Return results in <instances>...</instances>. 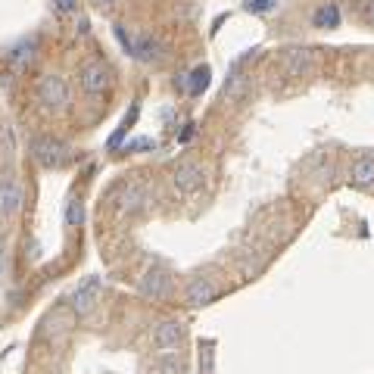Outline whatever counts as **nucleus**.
I'll use <instances>...</instances> for the list:
<instances>
[{
	"instance_id": "obj_1",
	"label": "nucleus",
	"mask_w": 374,
	"mask_h": 374,
	"mask_svg": "<svg viewBox=\"0 0 374 374\" xmlns=\"http://www.w3.org/2000/svg\"><path fill=\"white\" fill-rule=\"evenodd\" d=\"M69 84H66V78H60V75H44L41 81H38V100L47 106V109H66L69 106Z\"/></svg>"
},
{
	"instance_id": "obj_2",
	"label": "nucleus",
	"mask_w": 374,
	"mask_h": 374,
	"mask_svg": "<svg viewBox=\"0 0 374 374\" xmlns=\"http://www.w3.org/2000/svg\"><path fill=\"white\" fill-rule=\"evenodd\" d=\"M169 290H171V278L162 268H150L137 278V293L144 300H166Z\"/></svg>"
},
{
	"instance_id": "obj_3",
	"label": "nucleus",
	"mask_w": 374,
	"mask_h": 374,
	"mask_svg": "<svg viewBox=\"0 0 374 374\" xmlns=\"http://www.w3.org/2000/svg\"><path fill=\"white\" fill-rule=\"evenodd\" d=\"M280 62H284V72L293 78H302L315 69V53L309 47H287L280 50Z\"/></svg>"
},
{
	"instance_id": "obj_4",
	"label": "nucleus",
	"mask_w": 374,
	"mask_h": 374,
	"mask_svg": "<svg viewBox=\"0 0 374 374\" xmlns=\"http://www.w3.org/2000/svg\"><path fill=\"white\" fill-rule=\"evenodd\" d=\"M31 153H35V159L41 162L44 169L62 166V162H66V156H69V150L60 144L57 137H38L35 144H31Z\"/></svg>"
},
{
	"instance_id": "obj_5",
	"label": "nucleus",
	"mask_w": 374,
	"mask_h": 374,
	"mask_svg": "<svg viewBox=\"0 0 374 374\" xmlns=\"http://www.w3.org/2000/svg\"><path fill=\"white\" fill-rule=\"evenodd\" d=\"M150 337H153L156 349H175V346H181V340H184V324L175 322V318H162V322L153 327Z\"/></svg>"
},
{
	"instance_id": "obj_6",
	"label": "nucleus",
	"mask_w": 374,
	"mask_h": 374,
	"mask_svg": "<svg viewBox=\"0 0 374 374\" xmlns=\"http://www.w3.org/2000/svg\"><path fill=\"white\" fill-rule=\"evenodd\" d=\"M215 293H218V287H215V280L212 278H193L191 284H187V306H193V309H200V306H209V302L215 300Z\"/></svg>"
},
{
	"instance_id": "obj_7",
	"label": "nucleus",
	"mask_w": 374,
	"mask_h": 374,
	"mask_svg": "<svg viewBox=\"0 0 374 374\" xmlns=\"http://www.w3.org/2000/svg\"><path fill=\"white\" fill-rule=\"evenodd\" d=\"M81 88L88 94H103L109 88V69L103 62H91L81 69Z\"/></svg>"
},
{
	"instance_id": "obj_8",
	"label": "nucleus",
	"mask_w": 374,
	"mask_h": 374,
	"mask_svg": "<svg viewBox=\"0 0 374 374\" xmlns=\"http://www.w3.org/2000/svg\"><path fill=\"white\" fill-rule=\"evenodd\" d=\"M175 187L181 193H193L203 187V169L197 162H181V166L175 169Z\"/></svg>"
},
{
	"instance_id": "obj_9",
	"label": "nucleus",
	"mask_w": 374,
	"mask_h": 374,
	"mask_svg": "<svg viewBox=\"0 0 374 374\" xmlns=\"http://www.w3.org/2000/svg\"><path fill=\"white\" fill-rule=\"evenodd\" d=\"M22 206V187L16 181H4L0 184V215H13Z\"/></svg>"
},
{
	"instance_id": "obj_10",
	"label": "nucleus",
	"mask_w": 374,
	"mask_h": 374,
	"mask_svg": "<svg viewBox=\"0 0 374 374\" xmlns=\"http://www.w3.org/2000/svg\"><path fill=\"white\" fill-rule=\"evenodd\" d=\"M97 309V287L94 284H81L72 296V312L75 315H91Z\"/></svg>"
},
{
	"instance_id": "obj_11",
	"label": "nucleus",
	"mask_w": 374,
	"mask_h": 374,
	"mask_svg": "<svg viewBox=\"0 0 374 374\" xmlns=\"http://www.w3.org/2000/svg\"><path fill=\"white\" fill-rule=\"evenodd\" d=\"M349 181L353 187H371L374 184V159H356L353 162V171H349Z\"/></svg>"
},
{
	"instance_id": "obj_12",
	"label": "nucleus",
	"mask_w": 374,
	"mask_h": 374,
	"mask_svg": "<svg viewBox=\"0 0 374 374\" xmlns=\"http://www.w3.org/2000/svg\"><path fill=\"white\" fill-rule=\"evenodd\" d=\"M340 19H343V16H340V6H337V4H324L322 10L312 16V26L327 31V28H337V26H340Z\"/></svg>"
},
{
	"instance_id": "obj_13",
	"label": "nucleus",
	"mask_w": 374,
	"mask_h": 374,
	"mask_svg": "<svg viewBox=\"0 0 374 374\" xmlns=\"http://www.w3.org/2000/svg\"><path fill=\"white\" fill-rule=\"evenodd\" d=\"M131 53H135L137 60H144V62H153V60L162 53V47L156 44V38H153V35H140V38H137V44L131 47Z\"/></svg>"
},
{
	"instance_id": "obj_14",
	"label": "nucleus",
	"mask_w": 374,
	"mask_h": 374,
	"mask_svg": "<svg viewBox=\"0 0 374 374\" xmlns=\"http://www.w3.org/2000/svg\"><path fill=\"white\" fill-rule=\"evenodd\" d=\"M31 60H35V47H31V44H19L16 50H10V62L16 69H26Z\"/></svg>"
},
{
	"instance_id": "obj_15",
	"label": "nucleus",
	"mask_w": 374,
	"mask_h": 374,
	"mask_svg": "<svg viewBox=\"0 0 374 374\" xmlns=\"http://www.w3.org/2000/svg\"><path fill=\"white\" fill-rule=\"evenodd\" d=\"M244 94H246V75L244 72L231 75L228 78V88H225V97L234 100V97H244Z\"/></svg>"
},
{
	"instance_id": "obj_16",
	"label": "nucleus",
	"mask_w": 374,
	"mask_h": 374,
	"mask_svg": "<svg viewBox=\"0 0 374 374\" xmlns=\"http://www.w3.org/2000/svg\"><path fill=\"white\" fill-rule=\"evenodd\" d=\"M187 84H191V94L206 91V84H209V69H206V66H197V69L191 72V78H187Z\"/></svg>"
},
{
	"instance_id": "obj_17",
	"label": "nucleus",
	"mask_w": 374,
	"mask_h": 374,
	"mask_svg": "<svg viewBox=\"0 0 374 374\" xmlns=\"http://www.w3.org/2000/svg\"><path fill=\"white\" fill-rule=\"evenodd\" d=\"M144 203V193H140V187H128V191L122 193V209H135Z\"/></svg>"
},
{
	"instance_id": "obj_18",
	"label": "nucleus",
	"mask_w": 374,
	"mask_h": 374,
	"mask_svg": "<svg viewBox=\"0 0 374 374\" xmlns=\"http://www.w3.org/2000/svg\"><path fill=\"white\" fill-rule=\"evenodd\" d=\"M84 209H81V203H78V200H69V209H66V222L69 225H81L84 222Z\"/></svg>"
},
{
	"instance_id": "obj_19",
	"label": "nucleus",
	"mask_w": 374,
	"mask_h": 374,
	"mask_svg": "<svg viewBox=\"0 0 374 374\" xmlns=\"http://www.w3.org/2000/svg\"><path fill=\"white\" fill-rule=\"evenodd\" d=\"M178 371H181V358L169 356V358H162L159 362V374H178Z\"/></svg>"
},
{
	"instance_id": "obj_20",
	"label": "nucleus",
	"mask_w": 374,
	"mask_h": 374,
	"mask_svg": "<svg viewBox=\"0 0 374 374\" xmlns=\"http://www.w3.org/2000/svg\"><path fill=\"white\" fill-rule=\"evenodd\" d=\"M275 6V0H246V10L249 13H268Z\"/></svg>"
},
{
	"instance_id": "obj_21",
	"label": "nucleus",
	"mask_w": 374,
	"mask_h": 374,
	"mask_svg": "<svg viewBox=\"0 0 374 374\" xmlns=\"http://www.w3.org/2000/svg\"><path fill=\"white\" fill-rule=\"evenodd\" d=\"M78 0H53V10L57 13H75Z\"/></svg>"
},
{
	"instance_id": "obj_22",
	"label": "nucleus",
	"mask_w": 374,
	"mask_h": 374,
	"mask_svg": "<svg viewBox=\"0 0 374 374\" xmlns=\"http://www.w3.org/2000/svg\"><path fill=\"white\" fill-rule=\"evenodd\" d=\"M191 137H193V125H184V128H181V140L187 144V140H191Z\"/></svg>"
},
{
	"instance_id": "obj_23",
	"label": "nucleus",
	"mask_w": 374,
	"mask_h": 374,
	"mask_svg": "<svg viewBox=\"0 0 374 374\" xmlns=\"http://www.w3.org/2000/svg\"><path fill=\"white\" fill-rule=\"evenodd\" d=\"M365 19L374 22V0H368V4H365Z\"/></svg>"
},
{
	"instance_id": "obj_24",
	"label": "nucleus",
	"mask_w": 374,
	"mask_h": 374,
	"mask_svg": "<svg viewBox=\"0 0 374 374\" xmlns=\"http://www.w3.org/2000/svg\"><path fill=\"white\" fill-rule=\"evenodd\" d=\"M4 259H6V249H4V244H0V268H4Z\"/></svg>"
},
{
	"instance_id": "obj_25",
	"label": "nucleus",
	"mask_w": 374,
	"mask_h": 374,
	"mask_svg": "<svg viewBox=\"0 0 374 374\" xmlns=\"http://www.w3.org/2000/svg\"><path fill=\"white\" fill-rule=\"evenodd\" d=\"M97 4H100V6H113L115 0H97Z\"/></svg>"
}]
</instances>
